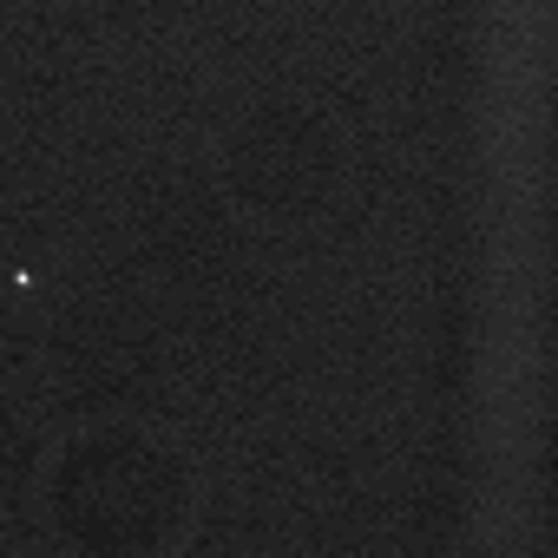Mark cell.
I'll list each match as a JSON object with an SVG mask.
<instances>
[{"label":"cell","instance_id":"cell-1","mask_svg":"<svg viewBox=\"0 0 558 558\" xmlns=\"http://www.w3.org/2000/svg\"><path fill=\"white\" fill-rule=\"evenodd\" d=\"M60 506L86 545H151L165 538V512L184 506L178 466L145 440H93L60 473Z\"/></svg>","mask_w":558,"mask_h":558}]
</instances>
